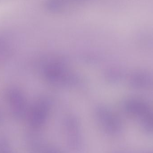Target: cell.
<instances>
[{
  "instance_id": "6da1fadb",
  "label": "cell",
  "mask_w": 153,
  "mask_h": 153,
  "mask_svg": "<svg viewBox=\"0 0 153 153\" xmlns=\"http://www.w3.org/2000/svg\"><path fill=\"white\" fill-rule=\"evenodd\" d=\"M65 135L68 146L74 152L80 151L82 146V136L79 125L74 119L67 120L65 127Z\"/></svg>"
},
{
  "instance_id": "7a4b0ae2",
  "label": "cell",
  "mask_w": 153,
  "mask_h": 153,
  "mask_svg": "<svg viewBox=\"0 0 153 153\" xmlns=\"http://www.w3.org/2000/svg\"><path fill=\"white\" fill-rule=\"evenodd\" d=\"M97 118L101 128L107 134L116 135L121 131V123L119 119L107 110H99Z\"/></svg>"
},
{
  "instance_id": "3957f363",
  "label": "cell",
  "mask_w": 153,
  "mask_h": 153,
  "mask_svg": "<svg viewBox=\"0 0 153 153\" xmlns=\"http://www.w3.org/2000/svg\"><path fill=\"white\" fill-rule=\"evenodd\" d=\"M85 1V0H46V7L51 12H59Z\"/></svg>"
},
{
  "instance_id": "277c9868",
  "label": "cell",
  "mask_w": 153,
  "mask_h": 153,
  "mask_svg": "<svg viewBox=\"0 0 153 153\" xmlns=\"http://www.w3.org/2000/svg\"><path fill=\"white\" fill-rule=\"evenodd\" d=\"M9 102L14 111L21 112L25 108V101L21 93L18 90L13 89L8 94Z\"/></svg>"
},
{
  "instance_id": "5b68a950",
  "label": "cell",
  "mask_w": 153,
  "mask_h": 153,
  "mask_svg": "<svg viewBox=\"0 0 153 153\" xmlns=\"http://www.w3.org/2000/svg\"><path fill=\"white\" fill-rule=\"evenodd\" d=\"M47 117L46 107L39 104L36 106L31 114V120L32 124L36 127L42 126L45 121Z\"/></svg>"
},
{
  "instance_id": "8992f818",
  "label": "cell",
  "mask_w": 153,
  "mask_h": 153,
  "mask_svg": "<svg viewBox=\"0 0 153 153\" xmlns=\"http://www.w3.org/2000/svg\"><path fill=\"white\" fill-rule=\"evenodd\" d=\"M36 153H63L56 146L44 141H39L36 148Z\"/></svg>"
},
{
  "instance_id": "52a82bcc",
  "label": "cell",
  "mask_w": 153,
  "mask_h": 153,
  "mask_svg": "<svg viewBox=\"0 0 153 153\" xmlns=\"http://www.w3.org/2000/svg\"><path fill=\"white\" fill-rule=\"evenodd\" d=\"M128 107V111L135 115H144L147 112L146 107L139 102H129Z\"/></svg>"
},
{
  "instance_id": "ba28073f",
  "label": "cell",
  "mask_w": 153,
  "mask_h": 153,
  "mask_svg": "<svg viewBox=\"0 0 153 153\" xmlns=\"http://www.w3.org/2000/svg\"><path fill=\"white\" fill-rule=\"evenodd\" d=\"M144 126L148 131L153 132V115H148L146 117Z\"/></svg>"
}]
</instances>
